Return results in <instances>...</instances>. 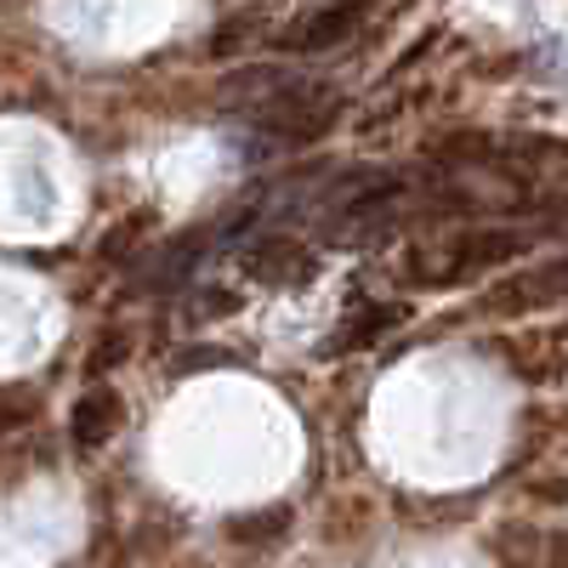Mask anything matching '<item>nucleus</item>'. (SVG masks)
Here are the masks:
<instances>
[{"label":"nucleus","instance_id":"obj_1","mask_svg":"<svg viewBox=\"0 0 568 568\" xmlns=\"http://www.w3.org/2000/svg\"><path fill=\"white\" fill-rule=\"evenodd\" d=\"M256 120H262L267 136L313 142V136H324L329 125L342 120V98H336V91H324V85H291V80H284L273 98L256 109Z\"/></svg>","mask_w":568,"mask_h":568},{"label":"nucleus","instance_id":"obj_2","mask_svg":"<svg viewBox=\"0 0 568 568\" xmlns=\"http://www.w3.org/2000/svg\"><path fill=\"white\" fill-rule=\"evenodd\" d=\"M540 302H568V256L562 262H546L524 278H506L484 296L489 313H524V307H540Z\"/></svg>","mask_w":568,"mask_h":568},{"label":"nucleus","instance_id":"obj_3","mask_svg":"<svg viewBox=\"0 0 568 568\" xmlns=\"http://www.w3.org/2000/svg\"><path fill=\"white\" fill-rule=\"evenodd\" d=\"M495 557H500V568H562L568 540L546 535V529H529V524H506L495 535Z\"/></svg>","mask_w":568,"mask_h":568},{"label":"nucleus","instance_id":"obj_4","mask_svg":"<svg viewBox=\"0 0 568 568\" xmlns=\"http://www.w3.org/2000/svg\"><path fill=\"white\" fill-rule=\"evenodd\" d=\"M529 251V233H511V227H478V233H466V240H455L449 251V278H466V273H478V267H495V262H517Z\"/></svg>","mask_w":568,"mask_h":568},{"label":"nucleus","instance_id":"obj_5","mask_svg":"<svg viewBox=\"0 0 568 568\" xmlns=\"http://www.w3.org/2000/svg\"><path fill=\"white\" fill-rule=\"evenodd\" d=\"M120 420H125L120 393H109V387H91V393L74 404V415H69V433H74V444H80V449H103V444L120 433Z\"/></svg>","mask_w":568,"mask_h":568},{"label":"nucleus","instance_id":"obj_6","mask_svg":"<svg viewBox=\"0 0 568 568\" xmlns=\"http://www.w3.org/2000/svg\"><path fill=\"white\" fill-rule=\"evenodd\" d=\"M245 273H251L256 284H296V278H307L313 267H307V251H302L296 240H267V245H256V251L245 256Z\"/></svg>","mask_w":568,"mask_h":568},{"label":"nucleus","instance_id":"obj_7","mask_svg":"<svg viewBox=\"0 0 568 568\" xmlns=\"http://www.w3.org/2000/svg\"><path fill=\"white\" fill-rule=\"evenodd\" d=\"M358 18H364V7H358V0H347V7H324V12H313L302 29H291L284 40H291V45H302V52H324V45L347 40V34L358 29Z\"/></svg>","mask_w":568,"mask_h":568},{"label":"nucleus","instance_id":"obj_8","mask_svg":"<svg viewBox=\"0 0 568 568\" xmlns=\"http://www.w3.org/2000/svg\"><path fill=\"white\" fill-rule=\"evenodd\" d=\"M284 529H291V506H262V511L233 517V524H227V540H240V546H267V540H278Z\"/></svg>","mask_w":568,"mask_h":568},{"label":"nucleus","instance_id":"obj_9","mask_svg":"<svg viewBox=\"0 0 568 568\" xmlns=\"http://www.w3.org/2000/svg\"><path fill=\"white\" fill-rule=\"evenodd\" d=\"M387 324H398V307H375V313H364L353 329H347V336L336 342V353H353V347H364V342H375V336H382V329Z\"/></svg>","mask_w":568,"mask_h":568},{"label":"nucleus","instance_id":"obj_10","mask_svg":"<svg viewBox=\"0 0 568 568\" xmlns=\"http://www.w3.org/2000/svg\"><path fill=\"white\" fill-rule=\"evenodd\" d=\"M34 409H40V398L29 387H0V426H23V420H34Z\"/></svg>","mask_w":568,"mask_h":568},{"label":"nucleus","instance_id":"obj_11","mask_svg":"<svg viewBox=\"0 0 568 568\" xmlns=\"http://www.w3.org/2000/svg\"><path fill=\"white\" fill-rule=\"evenodd\" d=\"M142 227H149V216L136 211V216H131V222H125L120 233H109V240H103V256H109V262H114V256H125V251H131V240H136Z\"/></svg>","mask_w":568,"mask_h":568},{"label":"nucleus","instance_id":"obj_12","mask_svg":"<svg viewBox=\"0 0 568 568\" xmlns=\"http://www.w3.org/2000/svg\"><path fill=\"white\" fill-rule=\"evenodd\" d=\"M120 358H125V336H103L98 353H91V369H109V364H120Z\"/></svg>","mask_w":568,"mask_h":568}]
</instances>
